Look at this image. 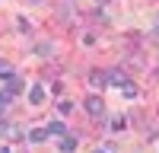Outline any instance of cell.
I'll list each match as a JSON object with an SVG mask.
<instances>
[{
  "label": "cell",
  "mask_w": 159,
  "mask_h": 153,
  "mask_svg": "<svg viewBox=\"0 0 159 153\" xmlns=\"http://www.w3.org/2000/svg\"><path fill=\"white\" fill-rule=\"evenodd\" d=\"M22 89H25V83H22V76H7V80H3V93H7L10 99H13V96H19Z\"/></svg>",
  "instance_id": "obj_1"
},
{
  "label": "cell",
  "mask_w": 159,
  "mask_h": 153,
  "mask_svg": "<svg viewBox=\"0 0 159 153\" xmlns=\"http://www.w3.org/2000/svg\"><path fill=\"white\" fill-rule=\"evenodd\" d=\"M86 112L92 115V118H102V115H105V102H102V96L92 93V96L86 99Z\"/></svg>",
  "instance_id": "obj_2"
},
{
  "label": "cell",
  "mask_w": 159,
  "mask_h": 153,
  "mask_svg": "<svg viewBox=\"0 0 159 153\" xmlns=\"http://www.w3.org/2000/svg\"><path fill=\"white\" fill-rule=\"evenodd\" d=\"M89 86L92 89H105V86H108V76H105L102 70H92L89 73Z\"/></svg>",
  "instance_id": "obj_3"
},
{
  "label": "cell",
  "mask_w": 159,
  "mask_h": 153,
  "mask_svg": "<svg viewBox=\"0 0 159 153\" xmlns=\"http://www.w3.org/2000/svg\"><path fill=\"white\" fill-rule=\"evenodd\" d=\"M29 102H32V105H42V102H45V83H35L29 89Z\"/></svg>",
  "instance_id": "obj_4"
},
{
  "label": "cell",
  "mask_w": 159,
  "mask_h": 153,
  "mask_svg": "<svg viewBox=\"0 0 159 153\" xmlns=\"http://www.w3.org/2000/svg\"><path fill=\"white\" fill-rule=\"evenodd\" d=\"M105 76H108V86H118V89L127 83V73H124V70H108Z\"/></svg>",
  "instance_id": "obj_5"
},
{
  "label": "cell",
  "mask_w": 159,
  "mask_h": 153,
  "mask_svg": "<svg viewBox=\"0 0 159 153\" xmlns=\"http://www.w3.org/2000/svg\"><path fill=\"white\" fill-rule=\"evenodd\" d=\"M48 137H51L48 128H32V131H29V140H32V144H45Z\"/></svg>",
  "instance_id": "obj_6"
},
{
  "label": "cell",
  "mask_w": 159,
  "mask_h": 153,
  "mask_svg": "<svg viewBox=\"0 0 159 153\" xmlns=\"http://www.w3.org/2000/svg\"><path fill=\"white\" fill-rule=\"evenodd\" d=\"M57 147H61V153H73V150H76V137H73V134H64Z\"/></svg>",
  "instance_id": "obj_7"
},
{
  "label": "cell",
  "mask_w": 159,
  "mask_h": 153,
  "mask_svg": "<svg viewBox=\"0 0 159 153\" xmlns=\"http://www.w3.org/2000/svg\"><path fill=\"white\" fill-rule=\"evenodd\" d=\"M124 128H127V118H124V115H115V118L108 121V131H115V134L124 131Z\"/></svg>",
  "instance_id": "obj_8"
},
{
  "label": "cell",
  "mask_w": 159,
  "mask_h": 153,
  "mask_svg": "<svg viewBox=\"0 0 159 153\" xmlns=\"http://www.w3.org/2000/svg\"><path fill=\"white\" fill-rule=\"evenodd\" d=\"M45 128H48V134H51V137H64V134H67V128H64L61 121H51V124H45Z\"/></svg>",
  "instance_id": "obj_9"
},
{
  "label": "cell",
  "mask_w": 159,
  "mask_h": 153,
  "mask_svg": "<svg viewBox=\"0 0 159 153\" xmlns=\"http://www.w3.org/2000/svg\"><path fill=\"white\" fill-rule=\"evenodd\" d=\"M7 76H16V70H13V64L0 58V80H7Z\"/></svg>",
  "instance_id": "obj_10"
},
{
  "label": "cell",
  "mask_w": 159,
  "mask_h": 153,
  "mask_svg": "<svg viewBox=\"0 0 159 153\" xmlns=\"http://www.w3.org/2000/svg\"><path fill=\"white\" fill-rule=\"evenodd\" d=\"M57 13H61V19H64V22H67V16L73 19V3H67V0H64V3L57 7Z\"/></svg>",
  "instance_id": "obj_11"
},
{
  "label": "cell",
  "mask_w": 159,
  "mask_h": 153,
  "mask_svg": "<svg viewBox=\"0 0 159 153\" xmlns=\"http://www.w3.org/2000/svg\"><path fill=\"white\" fill-rule=\"evenodd\" d=\"M51 48H54L51 42H38V45H35V54H42V58H51Z\"/></svg>",
  "instance_id": "obj_12"
},
{
  "label": "cell",
  "mask_w": 159,
  "mask_h": 153,
  "mask_svg": "<svg viewBox=\"0 0 159 153\" xmlns=\"http://www.w3.org/2000/svg\"><path fill=\"white\" fill-rule=\"evenodd\" d=\"M121 96H124V99H137V86H134V83L127 80V83L121 86Z\"/></svg>",
  "instance_id": "obj_13"
},
{
  "label": "cell",
  "mask_w": 159,
  "mask_h": 153,
  "mask_svg": "<svg viewBox=\"0 0 159 153\" xmlns=\"http://www.w3.org/2000/svg\"><path fill=\"white\" fill-rule=\"evenodd\" d=\"M16 29H19V32H32V26H29V19L19 16V19H16Z\"/></svg>",
  "instance_id": "obj_14"
},
{
  "label": "cell",
  "mask_w": 159,
  "mask_h": 153,
  "mask_svg": "<svg viewBox=\"0 0 159 153\" xmlns=\"http://www.w3.org/2000/svg\"><path fill=\"white\" fill-rule=\"evenodd\" d=\"M57 112H61V115H70V112H73V102H67V99H64L61 105H57Z\"/></svg>",
  "instance_id": "obj_15"
},
{
  "label": "cell",
  "mask_w": 159,
  "mask_h": 153,
  "mask_svg": "<svg viewBox=\"0 0 159 153\" xmlns=\"http://www.w3.org/2000/svg\"><path fill=\"white\" fill-rule=\"evenodd\" d=\"M10 128H13V124H7L3 118H0V137H10Z\"/></svg>",
  "instance_id": "obj_16"
},
{
  "label": "cell",
  "mask_w": 159,
  "mask_h": 153,
  "mask_svg": "<svg viewBox=\"0 0 159 153\" xmlns=\"http://www.w3.org/2000/svg\"><path fill=\"white\" fill-rule=\"evenodd\" d=\"M10 140H22V131H19V128H10Z\"/></svg>",
  "instance_id": "obj_17"
},
{
  "label": "cell",
  "mask_w": 159,
  "mask_h": 153,
  "mask_svg": "<svg viewBox=\"0 0 159 153\" xmlns=\"http://www.w3.org/2000/svg\"><path fill=\"white\" fill-rule=\"evenodd\" d=\"M96 153H115V150H108V147H102V150H96Z\"/></svg>",
  "instance_id": "obj_18"
},
{
  "label": "cell",
  "mask_w": 159,
  "mask_h": 153,
  "mask_svg": "<svg viewBox=\"0 0 159 153\" xmlns=\"http://www.w3.org/2000/svg\"><path fill=\"white\" fill-rule=\"evenodd\" d=\"M0 153H10V147H0Z\"/></svg>",
  "instance_id": "obj_19"
},
{
  "label": "cell",
  "mask_w": 159,
  "mask_h": 153,
  "mask_svg": "<svg viewBox=\"0 0 159 153\" xmlns=\"http://www.w3.org/2000/svg\"><path fill=\"white\" fill-rule=\"evenodd\" d=\"M29 3H42V0H29Z\"/></svg>",
  "instance_id": "obj_20"
},
{
  "label": "cell",
  "mask_w": 159,
  "mask_h": 153,
  "mask_svg": "<svg viewBox=\"0 0 159 153\" xmlns=\"http://www.w3.org/2000/svg\"><path fill=\"white\" fill-rule=\"evenodd\" d=\"M156 22H159V19H156Z\"/></svg>",
  "instance_id": "obj_21"
}]
</instances>
